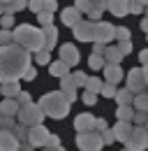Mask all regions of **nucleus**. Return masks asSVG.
<instances>
[{"mask_svg":"<svg viewBox=\"0 0 148 151\" xmlns=\"http://www.w3.org/2000/svg\"><path fill=\"white\" fill-rule=\"evenodd\" d=\"M30 60H33V56L18 44L2 47L0 49V84L23 79V72L33 65Z\"/></svg>","mask_w":148,"mask_h":151,"instance_id":"nucleus-1","label":"nucleus"},{"mask_svg":"<svg viewBox=\"0 0 148 151\" xmlns=\"http://www.w3.org/2000/svg\"><path fill=\"white\" fill-rule=\"evenodd\" d=\"M12 37H14V44L23 47L28 54H35V51H42L44 49V33L42 28H35L30 23H21L12 30Z\"/></svg>","mask_w":148,"mask_h":151,"instance_id":"nucleus-2","label":"nucleus"},{"mask_svg":"<svg viewBox=\"0 0 148 151\" xmlns=\"http://www.w3.org/2000/svg\"><path fill=\"white\" fill-rule=\"evenodd\" d=\"M39 109L44 112V116H51V119H65L70 114V100L63 91H51V93H44L39 98Z\"/></svg>","mask_w":148,"mask_h":151,"instance_id":"nucleus-3","label":"nucleus"},{"mask_svg":"<svg viewBox=\"0 0 148 151\" xmlns=\"http://www.w3.org/2000/svg\"><path fill=\"white\" fill-rule=\"evenodd\" d=\"M16 121L26 128H33V126H39L44 121V112L39 109L37 102H28L23 107H18V114H16Z\"/></svg>","mask_w":148,"mask_h":151,"instance_id":"nucleus-4","label":"nucleus"},{"mask_svg":"<svg viewBox=\"0 0 148 151\" xmlns=\"http://www.w3.org/2000/svg\"><path fill=\"white\" fill-rule=\"evenodd\" d=\"M76 147H79V151H102L104 142H102L100 132L88 130V132H76Z\"/></svg>","mask_w":148,"mask_h":151,"instance_id":"nucleus-5","label":"nucleus"},{"mask_svg":"<svg viewBox=\"0 0 148 151\" xmlns=\"http://www.w3.org/2000/svg\"><path fill=\"white\" fill-rule=\"evenodd\" d=\"M125 149L130 151H146L148 149V130L144 126H132L127 142H125Z\"/></svg>","mask_w":148,"mask_h":151,"instance_id":"nucleus-6","label":"nucleus"},{"mask_svg":"<svg viewBox=\"0 0 148 151\" xmlns=\"http://www.w3.org/2000/svg\"><path fill=\"white\" fill-rule=\"evenodd\" d=\"M49 135H51V130L49 128H44L42 123L39 126H33V128H28V144H33V147H46V139H49Z\"/></svg>","mask_w":148,"mask_h":151,"instance_id":"nucleus-7","label":"nucleus"},{"mask_svg":"<svg viewBox=\"0 0 148 151\" xmlns=\"http://www.w3.org/2000/svg\"><path fill=\"white\" fill-rule=\"evenodd\" d=\"M113 26L109 21H95V30H92V42H100V44H107L109 40H113Z\"/></svg>","mask_w":148,"mask_h":151,"instance_id":"nucleus-8","label":"nucleus"},{"mask_svg":"<svg viewBox=\"0 0 148 151\" xmlns=\"http://www.w3.org/2000/svg\"><path fill=\"white\" fill-rule=\"evenodd\" d=\"M74 30V40L79 42H92V30H95V21H88V19H81L76 26L72 28Z\"/></svg>","mask_w":148,"mask_h":151,"instance_id":"nucleus-9","label":"nucleus"},{"mask_svg":"<svg viewBox=\"0 0 148 151\" xmlns=\"http://www.w3.org/2000/svg\"><path fill=\"white\" fill-rule=\"evenodd\" d=\"M125 79H127V86H125V88H130L134 95L141 93V91L146 88V81H144V72H141V68H132Z\"/></svg>","mask_w":148,"mask_h":151,"instance_id":"nucleus-10","label":"nucleus"},{"mask_svg":"<svg viewBox=\"0 0 148 151\" xmlns=\"http://www.w3.org/2000/svg\"><path fill=\"white\" fill-rule=\"evenodd\" d=\"M79 58H81V54H79V49L74 47V44H63L60 47V60L67 65V68H72V65H76L79 63Z\"/></svg>","mask_w":148,"mask_h":151,"instance_id":"nucleus-11","label":"nucleus"},{"mask_svg":"<svg viewBox=\"0 0 148 151\" xmlns=\"http://www.w3.org/2000/svg\"><path fill=\"white\" fill-rule=\"evenodd\" d=\"M18 144L12 130H0V151H18Z\"/></svg>","mask_w":148,"mask_h":151,"instance_id":"nucleus-12","label":"nucleus"},{"mask_svg":"<svg viewBox=\"0 0 148 151\" xmlns=\"http://www.w3.org/2000/svg\"><path fill=\"white\" fill-rule=\"evenodd\" d=\"M92 126H95V116L92 114H88V112L76 114V119H74L76 132H88V130H92Z\"/></svg>","mask_w":148,"mask_h":151,"instance_id":"nucleus-13","label":"nucleus"},{"mask_svg":"<svg viewBox=\"0 0 148 151\" xmlns=\"http://www.w3.org/2000/svg\"><path fill=\"white\" fill-rule=\"evenodd\" d=\"M81 19H83V17H81V12H79L76 7H65V9L60 12V21H63L65 26H70V28H74Z\"/></svg>","mask_w":148,"mask_h":151,"instance_id":"nucleus-14","label":"nucleus"},{"mask_svg":"<svg viewBox=\"0 0 148 151\" xmlns=\"http://www.w3.org/2000/svg\"><path fill=\"white\" fill-rule=\"evenodd\" d=\"M102 70H104V79H107V84H118V81L125 77V72H123L120 65H111V63H107Z\"/></svg>","mask_w":148,"mask_h":151,"instance_id":"nucleus-15","label":"nucleus"},{"mask_svg":"<svg viewBox=\"0 0 148 151\" xmlns=\"http://www.w3.org/2000/svg\"><path fill=\"white\" fill-rule=\"evenodd\" d=\"M16 114H18V102L14 98H2V102H0V116L16 119Z\"/></svg>","mask_w":148,"mask_h":151,"instance_id":"nucleus-16","label":"nucleus"},{"mask_svg":"<svg viewBox=\"0 0 148 151\" xmlns=\"http://www.w3.org/2000/svg\"><path fill=\"white\" fill-rule=\"evenodd\" d=\"M42 33H44V51H51L56 47V42H58V28L46 26V28H42Z\"/></svg>","mask_w":148,"mask_h":151,"instance_id":"nucleus-17","label":"nucleus"},{"mask_svg":"<svg viewBox=\"0 0 148 151\" xmlns=\"http://www.w3.org/2000/svg\"><path fill=\"white\" fill-rule=\"evenodd\" d=\"M127 2L130 0H107V9H109L113 17H125V14H130Z\"/></svg>","mask_w":148,"mask_h":151,"instance_id":"nucleus-18","label":"nucleus"},{"mask_svg":"<svg viewBox=\"0 0 148 151\" xmlns=\"http://www.w3.org/2000/svg\"><path fill=\"white\" fill-rule=\"evenodd\" d=\"M113 130V135H116V139L118 142H127V137H130V132H132V123H127V121H118L116 123V128H111Z\"/></svg>","mask_w":148,"mask_h":151,"instance_id":"nucleus-19","label":"nucleus"},{"mask_svg":"<svg viewBox=\"0 0 148 151\" xmlns=\"http://www.w3.org/2000/svg\"><path fill=\"white\" fill-rule=\"evenodd\" d=\"M28 7V0H7L2 2V14H16Z\"/></svg>","mask_w":148,"mask_h":151,"instance_id":"nucleus-20","label":"nucleus"},{"mask_svg":"<svg viewBox=\"0 0 148 151\" xmlns=\"http://www.w3.org/2000/svg\"><path fill=\"white\" fill-rule=\"evenodd\" d=\"M60 91L67 95V100H70V102H74V100H76V86H74V81L70 79V75L60 79Z\"/></svg>","mask_w":148,"mask_h":151,"instance_id":"nucleus-21","label":"nucleus"},{"mask_svg":"<svg viewBox=\"0 0 148 151\" xmlns=\"http://www.w3.org/2000/svg\"><path fill=\"white\" fill-rule=\"evenodd\" d=\"M104 63H111V65H120V60H123V54L118 51V47H104Z\"/></svg>","mask_w":148,"mask_h":151,"instance_id":"nucleus-22","label":"nucleus"},{"mask_svg":"<svg viewBox=\"0 0 148 151\" xmlns=\"http://www.w3.org/2000/svg\"><path fill=\"white\" fill-rule=\"evenodd\" d=\"M104 9H107V0H95L92 7L88 9V21H100L102 14H104Z\"/></svg>","mask_w":148,"mask_h":151,"instance_id":"nucleus-23","label":"nucleus"},{"mask_svg":"<svg viewBox=\"0 0 148 151\" xmlns=\"http://www.w3.org/2000/svg\"><path fill=\"white\" fill-rule=\"evenodd\" d=\"M49 72H51V77H58V79H63V77L70 75V68H67L63 60H53V63H49Z\"/></svg>","mask_w":148,"mask_h":151,"instance_id":"nucleus-24","label":"nucleus"},{"mask_svg":"<svg viewBox=\"0 0 148 151\" xmlns=\"http://www.w3.org/2000/svg\"><path fill=\"white\" fill-rule=\"evenodd\" d=\"M18 93H21L18 81H7V84H0V95H2V98H16Z\"/></svg>","mask_w":148,"mask_h":151,"instance_id":"nucleus-25","label":"nucleus"},{"mask_svg":"<svg viewBox=\"0 0 148 151\" xmlns=\"http://www.w3.org/2000/svg\"><path fill=\"white\" fill-rule=\"evenodd\" d=\"M116 116H118V121H127V123H132V119H134V107H132V105H118Z\"/></svg>","mask_w":148,"mask_h":151,"instance_id":"nucleus-26","label":"nucleus"},{"mask_svg":"<svg viewBox=\"0 0 148 151\" xmlns=\"http://www.w3.org/2000/svg\"><path fill=\"white\" fill-rule=\"evenodd\" d=\"M102 84H104V81H102L100 77H86V84H83V86H86V91H90V93L100 95V91H102Z\"/></svg>","mask_w":148,"mask_h":151,"instance_id":"nucleus-27","label":"nucleus"},{"mask_svg":"<svg viewBox=\"0 0 148 151\" xmlns=\"http://www.w3.org/2000/svg\"><path fill=\"white\" fill-rule=\"evenodd\" d=\"M132 107H134V109H148V91H141V93L134 95Z\"/></svg>","mask_w":148,"mask_h":151,"instance_id":"nucleus-28","label":"nucleus"},{"mask_svg":"<svg viewBox=\"0 0 148 151\" xmlns=\"http://www.w3.org/2000/svg\"><path fill=\"white\" fill-rule=\"evenodd\" d=\"M116 100H118V105H132L134 93L130 88H120V91H116Z\"/></svg>","mask_w":148,"mask_h":151,"instance_id":"nucleus-29","label":"nucleus"},{"mask_svg":"<svg viewBox=\"0 0 148 151\" xmlns=\"http://www.w3.org/2000/svg\"><path fill=\"white\" fill-rule=\"evenodd\" d=\"M35 63L37 65H49V63H51V51H44V49H42V51H35Z\"/></svg>","mask_w":148,"mask_h":151,"instance_id":"nucleus-30","label":"nucleus"},{"mask_svg":"<svg viewBox=\"0 0 148 151\" xmlns=\"http://www.w3.org/2000/svg\"><path fill=\"white\" fill-rule=\"evenodd\" d=\"M88 65H90L92 70H102L107 63H104V58L100 56V54H90V58H88Z\"/></svg>","mask_w":148,"mask_h":151,"instance_id":"nucleus-31","label":"nucleus"},{"mask_svg":"<svg viewBox=\"0 0 148 151\" xmlns=\"http://www.w3.org/2000/svg\"><path fill=\"white\" fill-rule=\"evenodd\" d=\"M14 137H16L18 142H26V139H28V128H26V126H21V123H18L16 121V126H14Z\"/></svg>","mask_w":148,"mask_h":151,"instance_id":"nucleus-32","label":"nucleus"},{"mask_svg":"<svg viewBox=\"0 0 148 151\" xmlns=\"http://www.w3.org/2000/svg\"><path fill=\"white\" fill-rule=\"evenodd\" d=\"M113 40H118V42H125V40H130V28H125V26H118V28L113 30Z\"/></svg>","mask_w":148,"mask_h":151,"instance_id":"nucleus-33","label":"nucleus"},{"mask_svg":"<svg viewBox=\"0 0 148 151\" xmlns=\"http://www.w3.org/2000/svg\"><path fill=\"white\" fill-rule=\"evenodd\" d=\"M37 21H39V26H42V28L53 26V14H49V12H39V14H37Z\"/></svg>","mask_w":148,"mask_h":151,"instance_id":"nucleus-34","label":"nucleus"},{"mask_svg":"<svg viewBox=\"0 0 148 151\" xmlns=\"http://www.w3.org/2000/svg\"><path fill=\"white\" fill-rule=\"evenodd\" d=\"M16 126V119L12 116H0V130H14Z\"/></svg>","mask_w":148,"mask_h":151,"instance_id":"nucleus-35","label":"nucleus"},{"mask_svg":"<svg viewBox=\"0 0 148 151\" xmlns=\"http://www.w3.org/2000/svg\"><path fill=\"white\" fill-rule=\"evenodd\" d=\"M146 119H148V109H134V119H132V121H134L137 126H144Z\"/></svg>","mask_w":148,"mask_h":151,"instance_id":"nucleus-36","label":"nucleus"},{"mask_svg":"<svg viewBox=\"0 0 148 151\" xmlns=\"http://www.w3.org/2000/svg\"><path fill=\"white\" fill-rule=\"evenodd\" d=\"M116 91H118V88H116V84H107V81H104L100 93L104 95V98H116Z\"/></svg>","mask_w":148,"mask_h":151,"instance_id":"nucleus-37","label":"nucleus"},{"mask_svg":"<svg viewBox=\"0 0 148 151\" xmlns=\"http://www.w3.org/2000/svg\"><path fill=\"white\" fill-rule=\"evenodd\" d=\"M0 26H2V30L14 28V14H2V17H0Z\"/></svg>","mask_w":148,"mask_h":151,"instance_id":"nucleus-38","label":"nucleus"},{"mask_svg":"<svg viewBox=\"0 0 148 151\" xmlns=\"http://www.w3.org/2000/svg\"><path fill=\"white\" fill-rule=\"evenodd\" d=\"M86 72H79V70H76V72H74V75H70V79H72L74 81V86H76V88H79V86H83V84H86Z\"/></svg>","mask_w":148,"mask_h":151,"instance_id":"nucleus-39","label":"nucleus"},{"mask_svg":"<svg viewBox=\"0 0 148 151\" xmlns=\"http://www.w3.org/2000/svg\"><path fill=\"white\" fill-rule=\"evenodd\" d=\"M74 2H76L74 7H76V9L81 12V14H83V12L88 14V9H90V7H92V2H95V0H74Z\"/></svg>","mask_w":148,"mask_h":151,"instance_id":"nucleus-40","label":"nucleus"},{"mask_svg":"<svg viewBox=\"0 0 148 151\" xmlns=\"http://www.w3.org/2000/svg\"><path fill=\"white\" fill-rule=\"evenodd\" d=\"M28 9L35 12V14L44 12V0H28Z\"/></svg>","mask_w":148,"mask_h":151,"instance_id":"nucleus-41","label":"nucleus"},{"mask_svg":"<svg viewBox=\"0 0 148 151\" xmlns=\"http://www.w3.org/2000/svg\"><path fill=\"white\" fill-rule=\"evenodd\" d=\"M7 44H14L12 33H9V30H0V49H2V47H7Z\"/></svg>","mask_w":148,"mask_h":151,"instance_id":"nucleus-42","label":"nucleus"},{"mask_svg":"<svg viewBox=\"0 0 148 151\" xmlns=\"http://www.w3.org/2000/svg\"><path fill=\"white\" fill-rule=\"evenodd\" d=\"M100 135H102V142H104V144H113V142H116V135H113V130H111V128L102 130Z\"/></svg>","mask_w":148,"mask_h":151,"instance_id":"nucleus-43","label":"nucleus"},{"mask_svg":"<svg viewBox=\"0 0 148 151\" xmlns=\"http://www.w3.org/2000/svg\"><path fill=\"white\" fill-rule=\"evenodd\" d=\"M127 12H132V14H141V12H144V5L137 2V0H130V2H127Z\"/></svg>","mask_w":148,"mask_h":151,"instance_id":"nucleus-44","label":"nucleus"},{"mask_svg":"<svg viewBox=\"0 0 148 151\" xmlns=\"http://www.w3.org/2000/svg\"><path fill=\"white\" fill-rule=\"evenodd\" d=\"M14 100L18 102V107H23V105H28V102H33V100H30V93H28V91H21V93H18L16 98H14Z\"/></svg>","mask_w":148,"mask_h":151,"instance_id":"nucleus-45","label":"nucleus"},{"mask_svg":"<svg viewBox=\"0 0 148 151\" xmlns=\"http://www.w3.org/2000/svg\"><path fill=\"white\" fill-rule=\"evenodd\" d=\"M118 51L125 56V54H132V40H125V42H118Z\"/></svg>","mask_w":148,"mask_h":151,"instance_id":"nucleus-46","label":"nucleus"},{"mask_svg":"<svg viewBox=\"0 0 148 151\" xmlns=\"http://www.w3.org/2000/svg\"><path fill=\"white\" fill-rule=\"evenodd\" d=\"M81 100H83L86 105H95V102H97V95H95V93H90V91H83Z\"/></svg>","mask_w":148,"mask_h":151,"instance_id":"nucleus-47","label":"nucleus"},{"mask_svg":"<svg viewBox=\"0 0 148 151\" xmlns=\"http://www.w3.org/2000/svg\"><path fill=\"white\" fill-rule=\"evenodd\" d=\"M56 9H58V2H56V0H44V12L53 14Z\"/></svg>","mask_w":148,"mask_h":151,"instance_id":"nucleus-48","label":"nucleus"},{"mask_svg":"<svg viewBox=\"0 0 148 151\" xmlns=\"http://www.w3.org/2000/svg\"><path fill=\"white\" fill-rule=\"evenodd\" d=\"M92 130H95V132L107 130V121H104V119H95V126H92Z\"/></svg>","mask_w":148,"mask_h":151,"instance_id":"nucleus-49","label":"nucleus"},{"mask_svg":"<svg viewBox=\"0 0 148 151\" xmlns=\"http://www.w3.org/2000/svg\"><path fill=\"white\" fill-rule=\"evenodd\" d=\"M35 77H37V70H35V68H33V65H30V68H28V70L23 72V79H26V81H33Z\"/></svg>","mask_w":148,"mask_h":151,"instance_id":"nucleus-50","label":"nucleus"},{"mask_svg":"<svg viewBox=\"0 0 148 151\" xmlns=\"http://www.w3.org/2000/svg\"><path fill=\"white\" fill-rule=\"evenodd\" d=\"M58 144H60L58 135H53V132H51V135H49V139H46V147H58Z\"/></svg>","mask_w":148,"mask_h":151,"instance_id":"nucleus-51","label":"nucleus"},{"mask_svg":"<svg viewBox=\"0 0 148 151\" xmlns=\"http://www.w3.org/2000/svg\"><path fill=\"white\" fill-rule=\"evenodd\" d=\"M33 149H35V147L28 144V142H21V144H18V151H33Z\"/></svg>","mask_w":148,"mask_h":151,"instance_id":"nucleus-52","label":"nucleus"},{"mask_svg":"<svg viewBox=\"0 0 148 151\" xmlns=\"http://www.w3.org/2000/svg\"><path fill=\"white\" fill-rule=\"evenodd\" d=\"M92 54H104V44H100V42H95V49H92Z\"/></svg>","mask_w":148,"mask_h":151,"instance_id":"nucleus-53","label":"nucleus"},{"mask_svg":"<svg viewBox=\"0 0 148 151\" xmlns=\"http://www.w3.org/2000/svg\"><path fill=\"white\" fill-rule=\"evenodd\" d=\"M139 60H141L144 65H146V63H148V49H144V51L139 54Z\"/></svg>","mask_w":148,"mask_h":151,"instance_id":"nucleus-54","label":"nucleus"},{"mask_svg":"<svg viewBox=\"0 0 148 151\" xmlns=\"http://www.w3.org/2000/svg\"><path fill=\"white\" fill-rule=\"evenodd\" d=\"M44 151H65L63 149V144H58V147H42Z\"/></svg>","mask_w":148,"mask_h":151,"instance_id":"nucleus-55","label":"nucleus"},{"mask_svg":"<svg viewBox=\"0 0 148 151\" xmlns=\"http://www.w3.org/2000/svg\"><path fill=\"white\" fill-rule=\"evenodd\" d=\"M141 72H144V81H146V86H148V63L141 68Z\"/></svg>","mask_w":148,"mask_h":151,"instance_id":"nucleus-56","label":"nucleus"},{"mask_svg":"<svg viewBox=\"0 0 148 151\" xmlns=\"http://www.w3.org/2000/svg\"><path fill=\"white\" fill-rule=\"evenodd\" d=\"M141 30H144V33H146V35H148V17H146V19H144V21H141Z\"/></svg>","mask_w":148,"mask_h":151,"instance_id":"nucleus-57","label":"nucleus"},{"mask_svg":"<svg viewBox=\"0 0 148 151\" xmlns=\"http://www.w3.org/2000/svg\"><path fill=\"white\" fill-rule=\"evenodd\" d=\"M137 2H141V5H144V7H146V5H148V0H137Z\"/></svg>","mask_w":148,"mask_h":151,"instance_id":"nucleus-58","label":"nucleus"},{"mask_svg":"<svg viewBox=\"0 0 148 151\" xmlns=\"http://www.w3.org/2000/svg\"><path fill=\"white\" fill-rule=\"evenodd\" d=\"M144 9H146V17H148V5H146V7H144Z\"/></svg>","mask_w":148,"mask_h":151,"instance_id":"nucleus-59","label":"nucleus"},{"mask_svg":"<svg viewBox=\"0 0 148 151\" xmlns=\"http://www.w3.org/2000/svg\"><path fill=\"white\" fill-rule=\"evenodd\" d=\"M0 2H7V0H0Z\"/></svg>","mask_w":148,"mask_h":151,"instance_id":"nucleus-60","label":"nucleus"},{"mask_svg":"<svg viewBox=\"0 0 148 151\" xmlns=\"http://www.w3.org/2000/svg\"><path fill=\"white\" fill-rule=\"evenodd\" d=\"M146 42H148V35H146Z\"/></svg>","mask_w":148,"mask_h":151,"instance_id":"nucleus-61","label":"nucleus"},{"mask_svg":"<svg viewBox=\"0 0 148 151\" xmlns=\"http://www.w3.org/2000/svg\"><path fill=\"white\" fill-rule=\"evenodd\" d=\"M123 151H130V149H123Z\"/></svg>","mask_w":148,"mask_h":151,"instance_id":"nucleus-62","label":"nucleus"}]
</instances>
